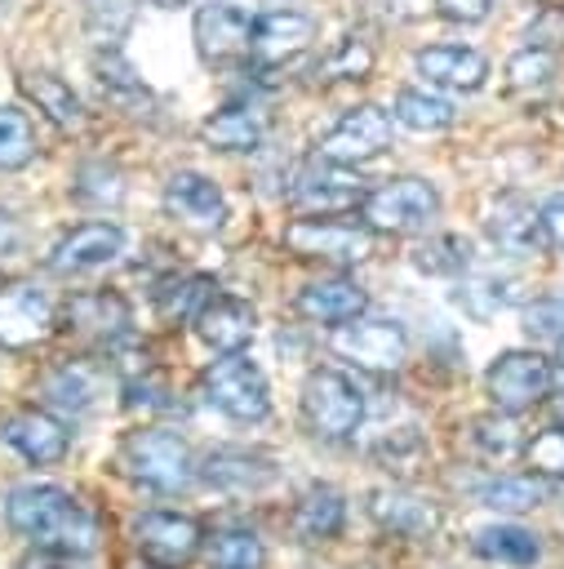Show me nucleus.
Returning a JSON list of instances; mask_svg holds the SVG:
<instances>
[{
    "label": "nucleus",
    "instance_id": "obj_17",
    "mask_svg": "<svg viewBox=\"0 0 564 569\" xmlns=\"http://www.w3.org/2000/svg\"><path fill=\"white\" fill-rule=\"evenodd\" d=\"M67 329L93 347H115L129 333V302L115 289H89L67 302Z\"/></svg>",
    "mask_w": 564,
    "mask_h": 569
},
{
    "label": "nucleus",
    "instance_id": "obj_20",
    "mask_svg": "<svg viewBox=\"0 0 564 569\" xmlns=\"http://www.w3.org/2000/svg\"><path fill=\"white\" fill-rule=\"evenodd\" d=\"M369 516L395 538H431L440 529V507L431 498H417L404 489H373Z\"/></svg>",
    "mask_w": 564,
    "mask_h": 569
},
{
    "label": "nucleus",
    "instance_id": "obj_3",
    "mask_svg": "<svg viewBox=\"0 0 564 569\" xmlns=\"http://www.w3.org/2000/svg\"><path fill=\"white\" fill-rule=\"evenodd\" d=\"M440 213V191L422 178H391L373 191H364L360 200V218L369 231H386V236H413L426 231Z\"/></svg>",
    "mask_w": 564,
    "mask_h": 569
},
{
    "label": "nucleus",
    "instance_id": "obj_45",
    "mask_svg": "<svg viewBox=\"0 0 564 569\" xmlns=\"http://www.w3.org/2000/svg\"><path fill=\"white\" fill-rule=\"evenodd\" d=\"M475 445L484 453H511L515 436H511V422H493V418H480L475 422Z\"/></svg>",
    "mask_w": 564,
    "mask_h": 569
},
{
    "label": "nucleus",
    "instance_id": "obj_42",
    "mask_svg": "<svg viewBox=\"0 0 564 569\" xmlns=\"http://www.w3.org/2000/svg\"><path fill=\"white\" fill-rule=\"evenodd\" d=\"M524 333L528 338H564V289L542 293L524 307Z\"/></svg>",
    "mask_w": 564,
    "mask_h": 569
},
{
    "label": "nucleus",
    "instance_id": "obj_7",
    "mask_svg": "<svg viewBox=\"0 0 564 569\" xmlns=\"http://www.w3.org/2000/svg\"><path fill=\"white\" fill-rule=\"evenodd\" d=\"M551 360L537 356V351H502L489 373H484V387H489V400L502 409V413H524L533 405H542L551 396Z\"/></svg>",
    "mask_w": 564,
    "mask_h": 569
},
{
    "label": "nucleus",
    "instance_id": "obj_29",
    "mask_svg": "<svg viewBox=\"0 0 564 569\" xmlns=\"http://www.w3.org/2000/svg\"><path fill=\"white\" fill-rule=\"evenodd\" d=\"M204 476L209 485L218 489H231V493H249V489H262L275 480V467L266 458H253V453H213L204 462Z\"/></svg>",
    "mask_w": 564,
    "mask_h": 569
},
{
    "label": "nucleus",
    "instance_id": "obj_30",
    "mask_svg": "<svg viewBox=\"0 0 564 569\" xmlns=\"http://www.w3.org/2000/svg\"><path fill=\"white\" fill-rule=\"evenodd\" d=\"M391 116L413 133H440V129L453 124V107L440 93H426V89H400L395 102H391Z\"/></svg>",
    "mask_w": 564,
    "mask_h": 569
},
{
    "label": "nucleus",
    "instance_id": "obj_40",
    "mask_svg": "<svg viewBox=\"0 0 564 569\" xmlns=\"http://www.w3.org/2000/svg\"><path fill=\"white\" fill-rule=\"evenodd\" d=\"M524 462L533 467V476L546 480H564V427H546L524 445Z\"/></svg>",
    "mask_w": 564,
    "mask_h": 569
},
{
    "label": "nucleus",
    "instance_id": "obj_38",
    "mask_svg": "<svg viewBox=\"0 0 564 569\" xmlns=\"http://www.w3.org/2000/svg\"><path fill=\"white\" fill-rule=\"evenodd\" d=\"M93 71H98V84L107 89V93H115V98H147V89H142V80H138V71L120 58V49L115 44H107V49H98V58H93Z\"/></svg>",
    "mask_w": 564,
    "mask_h": 569
},
{
    "label": "nucleus",
    "instance_id": "obj_34",
    "mask_svg": "<svg viewBox=\"0 0 564 569\" xmlns=\"http://www.w3.org/2000/svg\"><path fill=\"white\" fill-rule=\"evenodd\" d=\"M71 196L84 200V204H115V200L124 196L120 169H115V164H102V160L80 164L75 178H71Z\"/></svg>",
    "mask_w": 564,
    "mask_h": 569
},
{
    "label": "nucleus",
    "instance_id": "obj_25",
    "mask_svg": "<svg viewBox=\"0 0 564 569\" xmlns=\"http://www.w3.org/2000/svg\"><path fill=\"white\" fill-rule=\"evenodd\" d=\"M18 89L36 102V111H44L58 129H80L84 124V107H80V98H75V89L67 84V80H58V76H49V71H27V76H18Z\"/></svg>",
    "mask_w": 564,
    "mask_h": 569
},
{
    "label": "nucleus",
    "instance_id": "obj_50",
    "mask_svg": "<svg viewBox=\"0 0 564 569\" xmlns=\"http://www.w3.org/2000/svg\"><path fill=\"white\" fill-rule=\"evenodd\" d=\"M560 365H564V338H560Z\"/></svg>",
    "mask_w": 564,
    "mask_h": 569
},
{
    "label": "nucleus",
    "instance_id": "obj_27",
    "mask_svg": "<svg viewBox=\"0 0 564 569\" xmlns=\"http://www.w3.org/2000/svg\"><path fill=\"white\" fill-rule=\"evenodd\" d=\"M475 551H480L484 560H493V565L528 569V565H537L542 542H537V533L524 529V525H489V529L475 533Z\"/></svg>",
    "mask_w": 564,
    "mask_h": 569
},
{
    "label": "nucleus",
    "instance_id": "obj_41",
    "mask_svg": "<svg viewBox=\"0 0 564 569\" xmlns=\"http://www.w3.org/2000/svg\"><path fill=\"white\" fill-rule=\"evenodd\" d=\"M44 396H49L53 405H62V409H84L89 396H93V382H89V373H84L80 365H58V369L44 378Z\"/></svg>",
    "mask_w": 564,
    "mask_h": 569
},
{
    "label": "nucleus",
    "instance_id": "obj_11",
    "mask_svg": "<svg viewBox=\"0 0 564 569\" xmlns=\"http://www.w3.org/2000/svg\"><path fill=\"white\" fill-rule=\"evenodd\" d=\"M249 36H253V18L231 0H213L195 13V49L213 67L244 62L249 58Z\"/></svg>",
    "mask_w": 564,
    "mask_h": 569
},
{
    "label": "nucleus",
    "instance_id": "obj_23",
    "mask_svg": "<svg viewBox=\"0 0 564 569\" xmlns=\"http://www.w3.org/2000/svg\"><path fill=\"white\" fill-rule=\"evenodd\" d=\"M489 240L497 244V249H506V253H537L542 244H546V231H542V209H533V204H524V200H502L497 209H493V218H489Z\"/></svg>",
    "mask_w": 564,
    "mask_h": 569
},
{
    "label": "nucleus",
    "instance_id": "obj_39",
    "mask_svg": "<svg viewBox=\"0 0 564 569\" xmlns=\"http://www.w3.org/2000/svg\"><path fill=\"white\" fill-rule=\"evenodd\" d=\"M138 13V0H89V31L98 44H115Z\"/></svg>",
    "mask_w": 564,
    "mask_h": 569
},
{
    "label": "nucleus",
    "instance_id": "obj_48",
    "mask_svg": "<svg viewBox=\"0 0 564 569\" xmlns=\"http://www.w3.org/2000/svg\"><path fill=\"white\" fill-rule=\"evenodd\" d=\"M18 569H71V556H62V551H44V547H36V556H27Z\"/></svg>",
    "mask_w": 564,
    "mask_h": 569
},
{
    "label": "nucleus",
    "instance_id": "obj_9",
    "mask_svg": "<svg viewBox=\"0 0 564 569\" xmlns=\"http://www.w3.org/2000/svg\"><path fill=\"white\" fill-rule=\"evenodd\" d=\"M333 351L346 356L351 365L369 369V373H395L404 365V351H409V338L395 320H360L355 325H338L333 333Z\"/></svg>",
    "mask_w": 564,
    "mask_h": 569
},
{
    "label": "nucleus",
    "instance_id": "obj_1",
    "mask_svg": "<svg viewBox=\"0 0 564 569\" xmlns=\"http://www.w3.org/2000/svg\"><path fill=\"white\" fill-rule=\"evenodd\" d=\"M4 525L44 547V551H62V556H89L98 547V520L58 485H22L4 498Z\"/></svg>",
    "mask_w": 564,
    "mask_h": 569
},
{
    "label": "nucleus",
    "instance_id": "obj_4",
    "mask_svg": "<svg viewBox=\"0 0 564 569\" xmlns=\"http://www.w3.org/2000/svg\"><path fill=\"white\" fill-rule=\"evenodd\" d=\"M284 249L306 262L355 267L373 253V231L360 222H342V213H306L284 227Z\"/></svg>",
    "mask_w": 564,
    "mask_h": 569
},
{
    "label": "nucleus",
    "instance_id": "obj_15",
    "mask_svg": "<svg viewBox=\"0 0 564 569\" xmlns=\"http://www.w3.org/2000/svg\"><path fill=\"white\" fill-rule=\"evenodd\" d=\"M0 440L13 453H22L27 462H36V467H58L67 458V449H71L67 427L44 409H13L0 422Z\"/></svg>",
    "mask_w": 564,
    "mask_h": 569
},
{
    "label": "nucleus",
    "instance_id": "obj_13",
    "mask_svg": "<svg viewBox=\"0 0 564 569\" xmlns=\"http://www.w3.org/2000/svg\"><path fill=\"white\" fill-rule=\"evenodd\" d=\"M364 200V182L346 173V164L320 160V169H302L289 187V204L302 213H351Z\"/></svg>",
    "mask_w": 564,
    "mask_h": 569
},
{
    "label": "nucleus",
    "instance_id": "obj_44",
    "mask_svg": "<svg viewBox=\"0 0 564 569\" xmlns=\"http://www.w3.org/2000/svg\"><path fill=\"white\" fill-rule=\"evenodd\" d=\"M524 40H528L533 49H555V44H564V9H542V13L528 22Z\"/></svg>",
    "mask_w": 564,
    "mask_h": 569
},
{
    "label": "nucleus",
    "instance_id": "obj_46",
    "mask_svg": "<svg viewBox=\"0 0 564 569\" xmlns=\"http://www.w3.org/2000/svg\"><path fill=\"white\" fill-rule=\"evenodd\" d=\"M435 9L449 22H484L489 18V0H435Z\"/></svg>",
    "mask_w": 564,
    "mask_h": 569
},
{
    "label": "nucleus",
    "instance_id": "obj_35",
    "mask_svg": "<svg viewBox=\"0 0 564 569\" xmlns=\"http://www.w3.org/2000/svg\"><path fill=\"white\" fill-rule=\"evenodd\" d=\"M542 502H546V485L533 476H497L484 489V507H493V511H528Z\"/></svg>",
    "mask_w": 564,
    "mask_h": 569
},
{
    "label": "nucleus",
    "instance_id": "obj_37",
    "mask_svg": "<svg viewBox=\"0 0 564 569\" xmlns=\"http://www.w3.org/2000/svg\"><path fill=\"white\" fill-rule=\"evenodd\" d=\"M453 302H457L462 311H471L475 320H489V316H497V311L506 307V284L493 280V276H471V280L457 284Z\"/></svg>",
    "mask_w": 564,
    "mask_h": 569
},
{
    "label": "nucleus",
    "instance_id": "obj_18",
    "mask_svg": "<svg viewBox=\"0 0 564 569\" xmlns=\"http://www.w3.org/2000/svg\"><path fill=\"white\" fill-rule=\"evenodd\" d=\"M164 209L191 231H218L226 222V200H222L218 182H209L204 173H191V169H182L164 182Z\"/></svg>",
    "mask_w": 564,
    "mask_h": 569
},
{
    "label": "nucleus",
    "instance_id": "obj_26",
    "mask_svg": "<svg viewBox=\"0 0 564 569\" xmlns=\"http://www.w3.org/2000/svg\"><path fill=\"white\" fill-rule=\"evenodd\" d=\"M262 133H266V124H262V111H253V107H222L200 124V138L213 151H253L262 142Z\"/></svg>",
    "mask_w": 564,
    "mask_h": 569
},
{
    "label": "nucleus",
    "instance_id": "obj_36",
    "mask_svg": "<svg viewBox=\"0 0 564 569\" xmlns=\"http://www.w3.org/2000/svg\"><path fill=\"white\" fill-rule=\"evenodd\" d=\"M551 76H555V58H551V49H533V44H524V49L506 62V84H511L515 93H542V89L551 84Z\"/></svg>",
    "mask_w": 564,
    "mask_h": 569
},
{
    "label": "nucleus",
    "instance_id": "obj_22",
    "mask_svg": "<svg viewBox=\"0 0 564 569\" xmlns=\"http://www.w3.org/2000/svg\"><path fill=\"white\" fill-rule=\"evenodd\" d=\"M293 307H298V316H306V320H315V325H346V320H355V316L369 307V293H364L355 280L333 276V280H311V284H302Z\"/></svg>",
    "mask_w": 564,
    "mask_h": 569
},
{
    "label": "nucleus",
    "instance_id": "obj_21",
    "mask_svg": "<svg viewBox=\"0 0 564 569\" xmlns=\"http://www.w3.org/2000/svg\"><path fill=\"white\" fill-rule=\"evenodd\" d=\"M413 67H417V76H422L426 84L462 89V93L480 89L484 76H489L484 53H475V49H466V44H431V49H417Z\"/></svg>",
    "mask_w": 564,
    "mask_h": 569
},
{
    "label": "nucleus",
    "instance_id": "obj_24",
    "mask_svg": "<svg viewBox=\"0 0 564 569\" xmlns=\"http://www.w3.org/2000/svg\"><path fill=\"white\" fill-rule=\"evenodd\" d=\"M342 525H346V502L333 485H311L293 507V529L306 542H329L342 533Z\"/></svg>",
    "mask_w": 564,
    "mask_h": 569
},
{
    "label": "nucleus",
    "instance_id": "obj_5",
    "mask_svg": "<svg viewBox=\"0 0 564 569\" xmlns=\"http://www.w3.org/2000/svg\"><path fill=\"white\" fill-rule=\"evenodd\" d=\"M298 405H302L306 431L320 440H346L364 418V396L342 369H311Z\"/></svg>",
    "mask_w": 564,
    "mask_h": 569
},
{
    "label": "nucleus",
    "instance_id": "obj_32",
    "mask_svg": "<svg viewBox=\"0 0 564 569\" xmlns=\"http://www.w3.org/2000/svg\"><path fill=\"white\" fill-rule=\"evenodd\" d=\"M36 156V129L27 120V111L18 107H0V169H22Z\"/></svg>",
    "mask_w": 564,
    "mask_h": 569
},
{
    "label": "nucleus",
    "instance_id": "obj_16",
    "mask_svg": "<svg viewBox=\"0 0 564 569\" xmlns=\"http://www.w3.org/2000/svg\"><path fill=\"white\" fill-rule=\"evenodd\" d=\"M311 40H315V18H306L298 9H271V13L253 18L249 58L262 62V67H280L289 58H298Z\"/></svg>",
    "mask_w": 564,
    "mask_h": 569
},
{
    "label": "nucleus",
    "instance_id": "obj_6",
    "mask_svg": "<svg viewBox=\"0 0 564 569\" xmlns=\"http://www.w3.org/2000/svg\"><path fill=\"white\" fill-rule=\"evenodd\" d=\"M200 391H204V400H209L218 413H226V418H235V422H258V418H266V409H271L262 369H258L249 356H240V351H222V360H213V365L200 373Z\"/></svg>",
    "mask_w": 564,
    "mask_h": 569
},
{
    "label": "nucleus",
    "instance_id": "obj_28",
    "mask_svg": "<svg viewBox=\"0 0 564 569\" xmlns=\"http://www.w3.org/2000/svg\"><path fill=\"white\" fill-rule=\"evenodd\" d=\"M213 280L209 276H173V280H164V284H155L151 289V302H155V316L164 320V325H178V320H195V311L213 298Z\"/></svg>",
    "mask_w": 564,
    "mask_h": 569
},
{
    "label": "nucleus",
    "instance_id": "obj_19",
    "mask_svg": "<svg viewBox=\"0 0 564 569\" xmlns=\"http://www.w3.org/2000/svg\"><path fill=\"white\" fill-rule=\"evenodd\" d=\"M195 333L200 342H209L213 351H244L253 342V329H258V316L244 298L235 293H213L200 311H195Z\"/></svg>",
    "mask_w": 564,
    "mask_h": 569
},
{
    "label": "nucleus",
    "instance_id": "obj_47",
    "mask_svg": "<svg viewBox=\"0 0 564 569\" xmlns=\"http://www.w3.org/2000/svg\"><path fill=\"white\" fill-rule=\"evenodd\" d=\"M542 231H546V244H555L564 253V196H555L546 209H542Z\"/></svg>",
    "mask_w": 564,
    "mask_h": 569
},
{
    "label": "nucleus",
    "instance_id": "obj_51",
    "mask_svg": "<svg viewBox=\"0 0 564 569\" xmlns=\"http://www.w3.org/2000/svg\"><path fill=\"white\" fill-rule=\"evenodd\" d=\"M560 409H564V391H560Z\"/></svg>",
    "mask_w": 564,
    "mask_h": 569
},
{
    "label": "nucleus",
    "instance_id": "obj_31",
    "mask_svg": "<svg viewBox=\"0 0 564 569\" xmlns=\"http://www.w3.org/2000/svg\"><path fill=\"white\" fill-rule=\"evenodd\" d=\"M409 258L426 276H462L471 262V244L462 236H426Z\"/></svg>",
    "mask_w": 564,
    "mask_h": 569
},
{
    "label": "nucleus",
    "instance_id": "obj_33",
    "mask_svg": "<svg viewBox=\"0 0 564 569\" xmlns=\"http://www.w3.org/2000/svg\"><path fill=\"white\" fill-rule=\"evenodd\" d=\"M209 565L213 569H258L262 565V542L253 529H222L209 542Z\"/></svg>",
    "mask_w": 564,
    "mask_h": 569
},
{
    "label": "nucleus",
    "instance_id": "obj_2",
    "mask_svg": "<svg viewBox=\"0 0 564 569\" xmlns=\"http://www.w3.org/2000/svg\"><path fill=\"white\" fill-rule=\"evenodd\" d=\"M120 467L138 480V485H147V489H155V493H178V489H187L191 485V453H187V445L173 436V431H160V427H142V431H129L124 440H120Z\"/></svg>",
    "mask_w": 564,
    "mask_h": 569
},
{
    "label": "nucleus",
    "instance_id": "obj_43",
    "mask_svg": "<svg viewBox=\"0 0 564 569\" xmlns=\"http://www.w3.org/2000/svg\"><path fill=\"white\" fill-rule=\"evenodd\" d=\"M369 67H373V49L364 44V40H342L329 58H324V76H333V80H364L369 76Z\"/></svg>",
    "mask_w": 564,
    "mask_h": 569
},
{
    "label": "nucleus",
    "instance_id": "obj_10",
    "mask_svg": "<svg viewBox=\"0 0 564 569\" xmlns=\"http://www.w3.org/2000/svg\"><path fill=\"white\" fill-rule=\"evenodd\" d=\"M133 547L155 569H182L200 551V525L178 511H147L133 520Z\"/></svg>",
    "mask_w": 564,
    "mask_h": 569
},
{
    "label": "nucleus",
    "instance_id": "obj_8",
    "mask_svg": "<svg viewBox=\"0 0 564 569\" xmlns=\"http://www.w3.org/2000/svg\"><path fill=\"white\" fill-rule=\"evenodd\" d=\"M386 147H391V116H386L382 107L364 102V107H351V111L320 138V160L355 169V164L382 156Z\"/></svg>",
    "mask_w": 564,
    "mask_h": 569
},
{
    "label": "nucleus",
    "instance_id": "obj_12",
    "mask_svg": "<svg viewBox=\"0 0 564 569\" xmlns=\"http://www.w3.org/2000/svg\"><path fill=\"white\" fill-rule=\"evenodd\" d=\"M53 333V307L36 284H0V347L27 351Z\"/></svg>",
    "mask_w": 564,
    "mask_h": 569
},
{
    "label": "nucleus",
    "instance_id": "obj_49",
    "mask_svg": "<svg viewBox=\"0 0 564 569\" xmlns=\"http://www.w3.org/2000/svg\"><path fill=\"white\" fill-rule=\"evenodd\" d=\"M160 9H178V4H187V0H155Z\"/></svg>",
    "mask_w": 564,
    "mask_h": 569
},
{
    "label": "nucleus",
    "instance_id": "obj_14",
    "mask_svg": "<svg viewBox=\"0 0 564 569\" xmlns=\"http://www.w3.org/2000/svg\"><path fill=\"white\" fill-rule=\"evenodd\" d=\"M124 253V227L115 222H80L71 227L53 249H49V271L58 276H75V271H93L107 267Z\"/></svg>",
    "mask_w": 564,
    "mask_h": 569
}]
</instances>
